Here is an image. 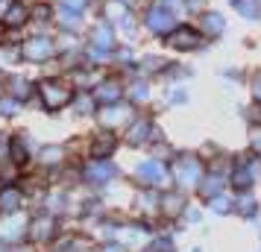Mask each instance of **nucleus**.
<instances>
[{"instance_id":"f8f14e48","label":"nucleus","mask_w":261,"mask_h":252,"mask_svg":"<svg viewBox=\"0 0 261 252\" xmlns=\"http://www.w3.org/2000/svg\"><path fill=\"white\" fill-rule=\"evenodd\" d=\"M0 205H6V211H15V208H18V193L6 191L3 197H0Z\"/></svg>"},{"instance_id":"f3484780","label":"nucleus","mask_w":261,"mask_h":252,"mask_svg":"<svg viewBox=\"0 0 261 252\" xmlns=\"http://www.w3.org/2000/svg\"><path fill=\"white\" fill-rule=\"evenodd\" d=\"M24 6H15L12 12H9V18H6V21H9V24H21V21H24Z\"/></svg>"},{"instance_id":"dca6fc26","label":"nucleus","mask_w":261,"mask_h":252,"mask_svg":"<svg viewBox=\"0 0 261 252\" xmlns=\"http://www.w3.org/2000/svg\"><path fill=\"white\" fill-rule=\"evenodd\" d=\"M205 26L214 30V33H220V30H223V21H220L217 15H205Z\"/></svg>"},{"instance_id":"9d476101","label":"nucleus","mask_w":261,"mask_h":252,"mask_svg":"<svg viewBox=\"0 0 261 252\" xmlns=\"http://www.w3.org/2000/svg\"><path fill=\"white\" fill-rule=\"evenodd\" d=\"M112 173H115V167H109V164H94V167L88 170L91 179H106V176H112Z\"/></svg>"},{"instance_id":"39448f33","label":"nucleus","mask_w":261,"mask_h":252,"mask_svg":"<svg viewBox=\"0 0 261 252\" xmlns=\"http://www.w3.org/2000/svg\"><path fill=\"white\" fill-rule=\"evenodd\" d=\"M170 15H165L162 9H155V12H150V18H147V24L153 26V30H159V33H165V30H170Z\"/></svg>"},{"instance_id":"0eeeda50","label":"nucleus","mask_w":261,"mask_h":252,"mask_svg":"<svg viewBox=\"0 0 261 252\" xmlns=\"http://www.w3.org/2000/svg\"><path fill=\"white\" fill-rule=\"evenodd\" d=\"M138 173H141L144 179H162V173H165V170H162V164H155V161H147V164L138 167Z\"/></svg>"},{"instance_id":"4468645a","label":"nucleus","mask_w":261,"mask_h":252,"mask_svg":"<svg viewBox=\"0 0 261 252\" xmlns=\"http://www.w3.org/2000/svg\"><path fill=\"white\" fill-rule=\"evenodd\" d=\"M123 118H126V108H120V111H118V108H109L106 115H103L106 123H118V120H123Z\"/></svg>"},{"instance_id":"6e6552de","label":"nucleus","mask_w":261,"mask_h":252,"mask_svg":"<svg viewBox=\"0 0 261 252\" xmlns=\"http://www.w3.org/2000/svg\"><path fill=\"white\" fill-rule=\"evenodd\" d=\"M115 150V138L112 135H103L100 141H94V156H109Z\"/></svg>"},{"instance_id":"6ab92c4d","label":"nucleus","mask_w":261,"mask_h":252,"mask_svg":"<svg viewBox=\"0 0 261 252\" xmlns=\"http://www.w3.org/2000/svg\"><path fill=\"white\" fill-rule=\"evenodd\" d=\"M12 158H15V161H24V147H21V141H15V150H12Z\"/></svg>"},{"instance_id":"7ed1b4c3","label":"nucleus","mask_w":261,"mask_h":252,"mask_svg":"<svg viewBox=\"0 0 261 252\" xmlns=\"http://www.w3.org/2000/svg\"><path fill=\"white\" fill-rule=\"evenodd\" d=\"M24 53L30 56V59H44V56L53 53V44H50L47 38H36V41H30V44L24 47Z\"/></svg>"},{"instance_id":"423d86ee","label":"nucleus","mask_w":261,"mask_h":252,"mask_svg":"<svg viewBox=\"0 0 261 252\" xmlns=\"http://www.w3.org/2000/svg\"><path fill=\"white\" fill-rule=\"evenodd\" d=\"M18 229H24V220H21V217H12V220L0 223V235H3V238H9V240H15L18 235H21Z\"/></svg>"},{"instance_id":"20e7f679","label":"nucleus","mask_w":261,"mask_h":252,"mask_svg":"<svg viewBox=\"0 0 261 252\" xmlns=\"http://www.w3.org/2000/svg\"><path fill=\"white\" fill-rule=\"evenodd\" d=\"M176 176H179V182H197L200 179V167H197V161H182L176 167Z\"/></svg>"},{"instance_id":"1a4fd4ad","label":"nucleus","mask_w":261,"mask_h":252,"mask_svg":"<svg viewBox=\"0 0 261 252\" xmlns=\"http://www.w3.org/2000/svg\"><path fill=\"white\" fill-rule=\"evenodd\" d=\"M47 229H53V223H50L47 217H41V220L33 223V235H36V238H47Z\"/></svg>"},{"instance_id":"5701e85b","label":"nucleus","mask_w":261,"mask_h":252,"mask_svg":"<svg viewBox=\"0 0 261 252\" xmlns=\"http://www.w3.org/2000/svg\"><path fill=\"white\" fill-rule=\"evenodd\" d=\"M106 252H120V249H118V246H109V249H106Z\"/></svg>"},{"instance_id":"ddd939ff","label":"nucleus","mask_w":261,"mask_h":252,"mask_svg":"<svg viewBox=\"0 0 261 252\" xmlns=\"http://www.w3.org/2000/svg\"><path fill=\"white\" fill-rule=\"evenodd\" d=\"M147 129H150V126H147V123H138V126H135V129H132L129 141H132V144H141V141H144V135H147Z\"/></svg>"},{"instance_id":"412c9836","label":"nucleus","mask_w":261,"mask_h":252,"mask_svg":"<svg viewBox=\"0 0 261 252\" xmlns=\"http://www.w3.org/2000/svg\"><path fill=\"white\" fill-rule=\"evenodd\" d=\"M214 205H217V211H226V208H229V200H217Z\"/></svg>"},{"instance_id":"f257e3e1","label":"nucleus","mask_w":261,"mask_h":252,"mask_svg":"<svg viewBox=\"0 0 261 252\" xmlns=\"http://www.w3.org/2000/svg\"><path fill=\"white\" fill-rule=\"evenodd\" d=\"M41 94H44V103H47L50 108H62L71 100V91L59 82H41Z\"/></svg>"},{"instance_id":"2eb2a0df","label":"nucleus","mask_w":261,"mask_h":252,"mask_svg":"<svg viewBox=\"0 0 261 252\" xmlns=\"http://www.w3.org/2000/svg\"><path fill=\"white\" fill-rule=\"evenodd\" d=\"M235 6H238L244 15H249V18L255 15V0H235Z\"/></svg>"},{"instance_id":"4be33fe9","label":"nucleus","mask_w":261,"mask_h":252,"mask_svg":"<svg viewBox=\"0 0 261 252\" xmlns=\"http://www.w3.org/2000/svg\"><path fill=\"white\" fill-rule=\"evenodd\" d=\"M65 3H68V6H76V9H83L85 0H65Z\"/></svg>"},{"instance_id":"aec40b11","label":"nucleus","mask_w":261,"mask_h":252,"mask_svg":"<svg viewBox=\"0 0 261 252\" xmlns=\"http://www.w3.org/2000/svg\"><path fill=\"white\" fill-rule=\"evenodd\" d=\"M252 147L261 150V129H252Z\"/></svg>"},{"instance_id":"a211bd4d","label":"nucleus","mask_w":261,"mask_h":252,"mask_svg":"<svg viewBox=\"0 0 261 252\" xmlns=\"http://www.w3.org/2000/svg\"><path fill=\"white\" fill-rule=\"evenodd\" d=\"M94 38H100V47H109V44H112V36H109L106 26H103L100 33H94Z\"/></svg>"},{"instance_id":"f03ea898","label":"nucleus","mask_w":261,"mask_h":252,"mask_svg":"<svg viewBox=\"0 0 261 252\" xmlns=\"http://www.w3.org/2000/svg\"><path fill=\"white\" fill-rule=\"evenodd\" d=\"M167 41H170L173 47H179V50H188V47H197V44H200V36L191 33V26H179L176 33H170Z\"/></svg>"},{"instance_id":"9b49d317","label":"nucleus","mask_w":261,"mask_h":252,"mask_svg":"<svg viewBox=\"0 0 261 252\" xmlns=\"http://www.w3.org/2000/svg\"><path fill=\"white\" fill-rule=\"evenodd\" d=\"M115 97H118V85H115V82H106L103 88H100V100H106V103H112Z\"/></svg>"}]
</instances>
